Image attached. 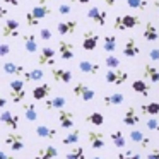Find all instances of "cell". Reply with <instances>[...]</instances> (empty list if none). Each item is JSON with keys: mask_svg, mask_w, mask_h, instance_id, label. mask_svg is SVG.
Here are the masks:
<instances>
[{"mask_svg": "<svg viewBox=\"0 0 159 159\" xmlns=\"http://www.w3.org/2000/svg\"><path fill=\"white\" fill-rule=\"evenodd\" d=\"M34 2H36V5H46L50 0H34Z\"/></svg>", "mask_w": 159, "mask_h": 159, "instance_id": "cell-53", "label": "cell"}, {"mask_svg": "<svg viewBox=\"0 0 159 159\" xmlns=\"http://www.w3.org/2000/svg\"><path fill=\"white\" fill-rule=\"evenodd\" d=\"M4 2H5V4H9V5H14V7H17L21 0H4Z\"/></svg>", "mask_w": 159, "mask_h": 159, "instance_id": "cell-49", "label": "cell"}, {"mask_svg": "<svg viewBox=\"0 0 159 159\" xmlns=\"http://www.w3.org/2000/svg\"><path fill=\"white\" fill-rule=\"evenodd\" d=\"M120 58L118 57H115V55H106V58H104V65L108 67V69H120Z\"/></svg>", "mask_w": 159, "mask_h": 159, "instance_id": "cell-40", "label": "cell"}, {"mask_svg": "<svg viewBox=\"0 0 159 159\" xmlns=\"http://www.w3.org/2000/svg\"><path fill=\"white\" fill-rule=\"evenodd\" d=\"M65 159H86V151L82 145H74L69 152H67Z\"/></svg>", "mask_w": 159, "mask_h": 159, "instance_id": "cell-38", "label": "cell"}, {"mask_svg": "<svg viewBox=\"0 0 159 159\" xmlns=\"http://www.w3.org/2000/svg\"><path fill=\"white\" fill-rule=\"evenodd\" d=\"M52 31H50L48 28H41L39 29V38L43 39V41H50V39H52Z\"/></svg>", "mask_w": 159, "mask_h": 159, "instance_id": "cell-43", "label": "cell"}, {"mask_svg": "<svg viewBox=\"0 0 159 159\" xmlns=\"http://www.w3.org/2000/svg\"><path fill=\"white\" fill-rule=\"evenodd\" d=\"M5 104H7V98L0 93V110H5Z\"/></svg>", "mask_w": 159, "mask_h": 159, "instance_id": "cell-48", "label": "cell"}, {"mask_svg": "<svg viewBox=\"0 0 159 159\" xmlns=\"http://www.w3.org/2000/svg\"><path fill=\"white\" fill-rule=\"evenodd\" d=\"M127 5L135 11H145L149 7V2L147 0H127Z\"/></svg>", "mask_w": 159, "mask_h": 159, "instance_id": "cell-39", "label": "cell"}, {"mask_svg": "<svg viewBox=\"0 0 159 159\" xmlns=\"http://www.w3.org/2000/svg\"><path fill=\"white\" fill-rule=\"evenodd\" d=\"M52 93V86L46 82L39 84V86H36L34 89H33V99L34 101H43L48 98V94Z\"/></svg>", "mask_w": 159, "mask_h": 159, "instance_id": "cell-21", "label": "cell"}, {"mask_svg": "<svg viewBox=\"0 0 159 159\" xmlns=\"http://www.w3.org/2000/svg\"><path fill=\"white\" fill-rule=\"evenodd\" d=\"M72 2H77V4H82V5H86V4H89L91 0H72Z\"/></svg>", "mask_w": 159, "mask_h": 159, "instance_id": "cell-54", "label": "cell"}, {"mask_svg": "<svg viewBox=\"0 0 159 159\" xmlns=\"http://www.w3.org/2000/svg\"><path fill=\"white\" fill-rule=\"evenodd\" d=\"M11 55V45L9 43H0V57Z\"/></svg>", "mask_w": 159, "mask_h": 159, "instance_id": "cell-45", "label": "cell"}, {"mask_svg": "<svg viewBox=\"0 0 159 159\" xmlns=\"http://www.w3.org/2000/svg\"><path fill=\"white\" fill-rule=\"evenodd\" d=\"M142 36H144V39H145V41H157V39H159V31H157V28H156V24H154V22H151V21H149L147 24H145V28H144V33H142Z\"/></svg>", "mask_w": 159, "mask_h": 159, "instance_id": "cell-26", "label": "cell"}, {"mask_svg": "<svg viewBox=\"0 0 159 159\" xmlns=\"http://www.w3.org/2000/svg\"><path fill=\"white\" fill-rule=\"evenodd\" d=\"M87 140L93 149H103L104 147V134L101 130H89L87 132Z\"/></svg>", "mask_w": 159, "mask_h": 159, "instance_id": "cell-14", "label": "cell"}, {"mask_svg": "<svg viewBox=\"0 0 159 159\" xmlns=\"http://www.w3.org/2000/svg\"><path fill=\"white\" fill-rule=\"evenodd\" d=\"M99 63L96 62H91V60H80L79 62V70L82 74H87V75H96L99 74Z\"/></svg>", "mask_w": 159, "mask_h": 159, "instance_id": "cell-17", "label": "cell"}, {"mask_svg": "<svg viewBox=\"0 0 159 159\" xmlns=\"http://www.w3.org/2000/svg\"><path fill=\"white\" fill-rule=\"evenodd\" d=\"M154 7H156V11H157V14H159V0H154Z\"/></svg>", "mask_w": 159, "mask_h": 159, "instance_id": "cell-55", "label": "cell"}, {"mask_svg": "<svg viewBox=\"0 0 159 159\" xmlns=\"http://www.w3.org/2000/svg\"><path fill=\"white\" fill-rule=\"evenodd\" d=\"M86 123H91V125H94V127H103L104 116L99 113V111H93V113H89L86 116Z\"/></svg>", "mask_w": 159, "mask_h": 159, "instance_id": "cell-37", "label": "cell"}, {"mask_svg": "<svg viewBox=\"0 0 159 159\" xmlns=\"http://www.w3.org/2000/svg\"><path fill=\"white\" fill-rule=\"evenodd\" d=\"M43 77H45L43 69H33V70H26L24 75H22V80L24 82H39V80H43Z\"/></svg>", "mask_w": 159, "mask_h": 159, "instance_id": "cell-28", "label": "cell"}, {"mask_svg": "<svg viewBox=\"0 0 159 159\" xmlns=\"http://www.w3.org/2000/svg\"><path fill=\"white\" fill-rule=\"evenodd\" d=\"M139 53H140V48H139L135 38H128L127 41H125V45H123V55L127 57V58H134V57H137Z\"/></svg>", "mask_w": 159, "mask_h": 159, "instance_id": "cell-19", "label": "cell"}, {"mask_svg": "<svg viewBox=\"0 0 159 159\" xmlns=\"http://www.w3.org/2000/svg\"><path fill=\"white\" fill-rule=\"evenodd\" d=\"M125 101V96L121 93H113V94H106V96L103 98V104L106 108L110 106H118V104H121Z\"/></svg>", "mask_w": 159, "mask_h": 159, "instance_id": "cell-29", "label": "cell"}, {"mask_svg": "<svg viewBox=\"0 0 159 159\" xmlns=\"http://www.w3.org/2000/svg\"><path fill=\"white\" fill-rule=\"evenodd\" d=\"M142 75H144V79H147L149 82H154V84L159 82V69L154 65L145 63L144 69H142Z\"/></svg>", "mask_w": 159, "mask_h": 159, "instance_id": "cell-24", "label": "cell"}, {"mask_svg": "<svg viewBox=\"0 0 159 159\" xmlns=\"http://www.w3.org/2000/svg\"><path fill=\"white\" fill-rule=\"evenodd\" d=\"M77 26H79V22L72 21V19H69V21H60L58 26H57V31H58L60 36H69V34L75 33Z\"/></svg>", "mask_w": 159, "mask_h": 159, "instance_id": "cell-15", "label": "cell"}, {"mask_svg": "<svg viewBox=\"0 0 159 159\" xmlns=\"http://www.w3.org/2000/svg\"><path fill=\"white\" fill-rule=\"evenodd\" d=\"M140 123V116L137 115V111H135L134 106H128L127 110H125V115H123V125H127V127H135V125Z\"/></svg>", "mask_w": 159, "mask_h": 159, "instance_id": "cell-18", "label": "cell"}, {"mask_svg": "<svg viewBox=\"0 0 159 159\" xmlns=\"http://www.w3.org/2000/svg\"><path fill=\"white\" fill-rule=\"evenodd\" d=\"M104 80L108 84H115V86H121L128 80V72L121 69H108V72L104 74Z\"/></svg>", "mask_w": 159, "mask_h": 159, "instance_id": "cell-6", "label": "cell"}, {"mask_svg": "<svg viewBox=\"0 0 159 159\" xmlns=\"http://www.w3.org/2000/svg\"><path fill=\"white\" fill-rule=\"evenodd\" d=\"M19 34H21V24L17 19H5L2 24V38H19Z\"/></svg>", "mask_w": 159, "mask_h": 159, "instance_id": "cell-4", "label": "cell"}, {"mask_svg": "<svg viewBox=\"0 0 159 159\" xmlns=\"http://www.w3.org/2000/svg\"><path fill=\"white\" fill-rule=\"evenodd\" d=\"M147 159H159V145H157V147H154L152 151H149Z\"/></svg>", "mask_w": 159, "mask_h": 159, "instance_id": "cell-47", "label": "cell"}, {"mask_svg": "<svg viewBox=\"0 0 159 159\" xmlns=\"http://www.w3.org/2000/svg\"><path fill=\"white\" fill-rule=\"evenodd\" d=\"M22 43H24V48L28 53H36L38 52V41H36V36L33 33H26L22 34Z\"/></svg>", "mask_w": 159, "mask_h": 159, "instance_id": "cell-25", "label": "cell"}, {"mask_svg": "<svg viewBox=\"0 0 159 159\" xmlns=\"http://www.w3.org/2000/svg\"><path fill=\"white\" fill-rule=\"evenodd\" d=\"M79 139H80V130L74 128V130H70L69 134L62 139V144L63 145H75V144H79Z\"/></svg>", "mask_w": 159, "mask_h": 159, "instance_id": "cell-34", "label": "cell"}, {"mask_svg": "<svg viewBox=\"0 0 159 159\" xmlns=\"http://www.w3.org/2000/svg\"><path fill=\"white\" fill-rule=\"evenodd\" d=\"M98 43H99V34L94 33L93 29H87L82 34V50L86 52H94L98 48Z\"/></svg>", "mask_w": 159, "mask_h": 159, "instance_id": "cell-8", "label": "cell"}, {"mask_svg": "<svg viewBox=\"0 0 159 159\" xmlns=\"http://www.w3.org/2000/svg\"><path fill=\"white\" fill-rule=\"evenodd\" d=\"M104 4H106L108 7H115V4H116V0H104Z\"/></svg>", "mask_w": 159, "mask_h": 159, "instance_id": "cell-51", "label": "cell"}, {"mask_svg": "<svg viewBox=\"0 0 159 159\" xmlns=\"http://www.w3.org/2000/svg\"><path fill=\"white\" fill-rule=\"evenodd\" d=\"M149 58H151L152 62H159V48H152L151 52H149Z\"/></svg>", "mask_w": 159, "mask_h": 159, "instance_id": "cell-46", "label": "cell"}, {"mask_svg": "<svg viewBox=\"0 0 159 159\" xmlns=\"http://www.w3.org/2000/svg\"><path fill=\"white\" fill-rule=\"evenodd\" d=\"M22 111H24V116L28 118L29 121L38 120V111H36L34 103H22Z\"/></svg>", "mask_w": 159, "mask_h": 159, "instance_id": "cell-33", "label": "cell"}, {"mask_svg": "<svg viewBox=\"0 0 159 159\" xmlns=\"http://www.w3.org/2000/svg\"><path fill=\"white\" fill-rule=\"evenodd\" d=\"M70 12H72L70 4H60V5H58V14H60V16H69Z\"/></svg>", "mask_w": 159, "mask_h": 159, "instance_id": "cell-44", "label": "cell"}, {"mask_svg": "<svg viewBox=\"0 0 159 159\" xmlns=\"http://www.w3.org/2000/svg\"><path fill=\"white\" fill-rule=\"evenodd\" d=\"M53 80L55 82H62V84H70L72 82V72L69 69H60V67H52L50 70Z\"/></svg>", "mask_w": 159, "mask_h": 159, "instance_id": "cell-13", "label": "cell"}, {"mask_svg": "<svg viewBox=\"0 0 159 159\" xmlns=\"http://www.w3.org/2000/svg\"><path fill=\"white\" fill-rule=\"evenodd\" d=\"M58 121H60V127H62L63 130H69V128L74 127L75 116H74V113L69 110H58Z\"/></svg>", "mask_w": 159, "mask_h": 159, "instance_id": "cell-16", "label": "cell"}, {"mask_svg": "<svg viewBox=\"0 0 159 159\" xmlns=\"http://www.w3.org/2000/svg\"><path fill=\"white\" fill-rule=\"evenodd\" d=\"M132 89L137 94H140V96H149V93H151V87H149V84L144 79H135L132 82Z\"/></svg>", "mask_w": 159, "mask_h": 159, "instance_id": "cell-30", "label": "cell"}, {"mask_svg": "<svg viewBox=\"0 0 159 159\" xmlns=\"http://www.w3.org/2000/svg\"><path fill=\"white\" fill-rule=\"evenodd\" d=\"M0 159H14L12 156H9V154H5L4 151H0Z\"/></svg>", "mask_w": 159, "mask_h": 159, "instance_id": "cell-50", "label": "cell"}, {"mask_svg": "<svg viewBox=\"0 0 159 159\" xmlns=\"http://www.w3.org/2000/svg\"><path fill=\"white\" fill-rule=\"evenodd\" d=\"M0 121L5 123V127L11 128V132H16L19 128V116L16 113H12V111H9V110H2V113H0Z\"/></svg>", "mask_w": 159, "mask_h": 159, "instance_id": "cell-12", "label": "cell"}, {"mask_svg": "<svg viewBox=\"0 0 159 159\" xmlns=\"http://www.w3.org/2000/svg\"><path fill=\"white\" fill-rule=\"evenodd\" d=\"M110 137H111V140H113L115 147L123 149L125 145H127V139H125V135H123V132H121V130H115V132H111Z\"/></svg>", "mask_w": 159, "mask_h": 159, "instance_id": "cell-36", "label": "cell"}, {"mask_svg": "<svg viewBox=\"0 0 159 159\" xmlns=\"http://www.w3.org/2000/svg\"><path fill=\"white\" fill-rule=\"evenodd\" d=\"M5 144L9 145L12 152H17V151H22L24 149V137H22L19 132H9L5 135Z\"/></svg>", "mask_w": 159, "mask_h": 159, "instance_id": "cell-9", "label": "cell"}, {"mask_svg": "<svg viewBox=\"0 0 159 159\" xmlns=\"http://www.w3.org/2000/svg\"><path fill=\"white\" fill-rule=\"evenodd\" d=\"M103 50L106 53H115L116 50V36L115 34H106L103 38Z\"/></svg>", "mask_w": 159, "mask_h": 159, "instance_id": "cell-35", "label": "cell"}, {"mask_svg": "<svg viewBox=\"0 0 159 159\" xmlns=\"http://www.w3.org/2000/svg\"><path fill=\"white\" fill-rule=\"evenodd\" d=\"M2 70H4L7 75H16L19 79L21 75H24V72H26V69L22 65H17V63H14V62H5L4 65H2Z\"/></svg>", "mask_w": 159, "mask_h": 159, "instance_id": "cell-22", "label": "cell"}, {"mask_svg": "<svg viewBox=\"0 0 159 159\" xmlns=\"http://www.w3.org/2000/svg\"><path fill=\"white\" fill-rule=\"evenodd\" d=\"M116 157L118 159H142V156L134 151H125V152H118Z\"/></svg>", "mask_w": 159, "mask_h": 159, "instance_id": "cell-41", "label": "cell"}, {"mask_svg": "<svg viewBox=\"0 0 159 159\" xmlns=\"http://www.w3.org/2000/svg\"><path fill=\"white\" fill-rule=\"evenodd\" d=\"M58 53L62 60H72L75 57V46L72 41H67V39H60L58 41Z\"/></svg>", "mask_w": 159, "mask_h": 159, "instance_id": "cell-11", "label": "cell"}, {"mask_svg": "<svg viewBox=\"0 0 159 159\" xmlns=\"http://www.w3.org/2000/svg\"><path fill=\"white\" fill-rule=\"evenodd\" d=\"M140 24V17L134 14H123V16H116L113 22V28L116 31H127V29H134Z\"/></svg>", "mask_w": 159, "mask_h": 159, "instance_id": "cell-2", "label": "cell"}, {"mask_svg": "<svg viewBox=\"0 0 159 159\" xmlns=\"http://www.w3.org/2000/svg\"><path fill=\"white\" fill-rule=\"evenodd\" d=\"M45 110L46 111H53V110H63L67 104V99L63 96H55V98H50V99H45Z\"/></svg>", "mask_w": 159, "mask_h": 159, "instance_id": "cell-20", "label": "cell"}, {"mask_svg": "<svg viewBox=\"0 0 159 159\" xmlns=\"http://www.w3.org/2000/svg\"><path fill=\"white\" fill-rule=\"evenodd\" d=\"M36 135H38L39 139H48V140H53V139L57 137V130L46 127V125H38V127H36Z\"/></svg>", "mask_w": 159, "mask_h": 159, "instance_id": "cell-31", "label": "cell"}, {"mask_svg": "<svg viewBox=\"0 0 159 159\" xmlns=\"http://www.w3.org/2000/svg\"><path fill=\"white\" fill-rule=\"evenodd\" d=\"M7 14H9V12H7V9H4L2 5H0V17H5Z\"/></svg>", "mask_w": 159, "mask_h": 159, "instance_id": "cell-52", "label": "cell"}, {"mask_svg": "<svg viewBox=\"0 0 159 159\" xmlns=\"http://www.w3.org/2000/svg\"><path fill=\"white\" fill-rule=\"evenodd\" d=\"M52 14V9L48 5H34L31 11H28L26 14V24L29 28H36L43 19H46L48 16Z\"/></svg>", "mask_w": 159, "mask_h": 159, "instance_id": "cell-1", "label": "cell"}, {"mask_svg": "<svg viewBox=\"0 0 159 159\" xmlns=\"http://www.w3.org/2000/svg\"><path fill=\"white\" fill-rule=\"evenodd\" d=\"M74 96L77 98V99L84 101V103H89V101L94 99V96H96V93H94V89H91L87 84L84 82H75L74 84Z\"/></svg>", "mask_w": 159, "mask_h": 159, "instance_id": "cell-5", "label": "cell"}, {"mask_svg": "<svg viewBox=\"0 0 159 159\" xmlns=\"http://www.w3.org/2000/svg\"><path fill=\"white\" fill-rule=\"evenodd\" d=\"M55 58H57V52L52 48V46H43L39 50V55H38V65L39 67H55Z\"/></svg>", "mask_w": 159, "mask_h": 159, "instance_id": "cell-7", "label": "cell"}, {"mask_svg": "<svg viewBox=\"0 0 159 159\" xmlns=\"http://www.w3.org/2000/svg\"><path fill=\"white\" fill-rule=\"evenodd\" d=\"M26 82L22 79H14L9 84V98L12 103H22L26 98Z\"/></svg>", "mask_w": 159, "mask_h": 159, "instance_id": "cell-3", "label": "cell"}, {"mask_svg": "<svg viewBox=\"0 0 159 159\" xmlns=\"http://www.w3.org/2000/svg\"><path fill=\"white\" fill-rule=\"evenodd\" d=\"M89 159H108V157H99V156H94V157H89Z\"/></svg>", "mask_w": 159, "mask_h": 159, "instance_id": "cell-56", "label": "cell"}, {"mask_svg": "<svg viewBox=\"0 0 159 159\" xmlns=\"http://www.w3.org/2000/svg\"><path fill=\"white\" fill-rule=\"evenodd\" d=\"M128 137H130L132 142H135V144L140 145L142 149H145L149 144H151V139H149L147 135H144V132H142V130H130Z\"/></svg>", "mask_w": 159, "mask_h": 159, "instance_id": "cell-23", "label": "cell"}, {"mask_svg": "<svg viewBox=\"0 0 159 159\" xmlns=\"http://www.w3.org/2000/svg\"><path fill=\"white\" fill-rule=\"evenodd\" d=\"M57 156H58V149H57L55 145L50 144V145H46V147L39 149L34 159H55Z\"/></svg>", "mask_w": 159, "mask_h": 159, "instance_id": "cell-27", "label": "cell"}, {"mask_svg": "<svg viewBox=\"0 0 159 159\" xmlns=\"http://www.w3.org/2000/svg\"><path fill=\"white\" fill-rule=\"evenodd\" d=\"M145 127L149 128V130H154V132H159V121L156 120L154 116H151L147 121H145Z\"/></svg>", "mask_w": 159, "mask_h": 159, "instance_id": "cell-42", "label": "cell"}, {"mask_svg": "<svg viewBox=\"0 0 159 159\" xmlns=\"http://www.w3.org/2000/svg\"><path fill=\"white\" fill-rule=\"evenodd\" d=\"M86 16H87L89 21H93L94 24H98V26H104L108 21V12L101 11L99 7H91L89 11L86 12Z\"/></svg>", "mask_w": 159, "mask_h": 159, "instance_id": "cell-10", "label": "cell"}, {"mask_svg": "<svg viewBox=\"0 0 159 159\" xmlns=\"http://www.w3.org/2000/svg\"><path fill=\"white\" fill-rule=\"evenodd\" d=\"M140 111L144 116H156L159 115V103H144L140 104Z\"/></svg>", "mask_w": 159, "mask_h": 159, "instance_id": "cell-32", "label": "cell"}]
</instances>
